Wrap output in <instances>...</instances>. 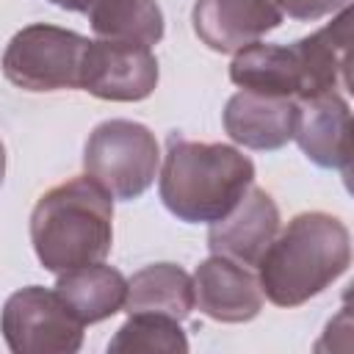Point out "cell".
<instances>
[{"instance_id":"1","label":"cell","mask_w":354,"mask_h":354,"mask_svg":"<svg viewBox=\"0 0 354 354\" xmlns=\"http://www.w3.org/2000/svg\"><path fill=\"white\" fill-rule=\"evenodd\" d=\"M348 266V227L332 213L307 210L277 230L257 263V282L271 304L299 307L324 293Z\"/></svg>"},{"instance_id":"2","label":"cell","mask_w":354,"mask_h":354,"mask_svg":"<svg viewBox=\"0 0 354 354\" xmlns=\"http://www.w3.org/2000/svg\"><path fill=\"white\" fill-rule=\"evenodd\" d=\"M163 207L185 224H213L227 216L254 183L249 155L218 141H191L169 133L163 166L158 169Z\"/></svg>"},{"instance_id":"3","label":"cell","mask_w":354,"mask_h":354,"mask_svg":"<svg viewBox=\"0 0 354 354\" xmlns=\"http://www.w3.org/2000/svg\"><path fill=\"white\" fill-rule=\"evenodd\" d=\"M30 243L50 274L102 263L113 246V196L88 174L50 188L30 213Z\"/></svg>"},{"instance_id":"4","label":"cell","mask_w":354,"mask_h":354,"mask_svg":"<svg viewBox=\"0 0 354 354\" xmlns=\"http://www.w3.org/2000/svg\"><path fill=\"white\" fill-rule=\"evenodd\" d=\"M83 169L113 199L133 202L149 191L160 169L155 133L133 119L100 122L83 147Z\"/></svg>"},{"instance_id":"5","label":"cell","mask_w":354,"mask_h":354,"mask_svg":"<svg viewBox=\"0 0 354 354\" xmlns=\"http://www.w3.org/2000/svg\"><path fill=\"white\" fill-rule=\"evenodd\" d=\"M88 39L47 22L25 25L3 53V75L22 91L80 88V69Z\"/></svg>"},{"instance_id":"6","label":"cell","mask_w":354,"mask_h":354,"mask_svg":"<svg viewBox=\"0 0 354 354\" xmlns=\"http://www.w3.org/2000/svg\"><path fill=\"white\" fill-rule=\"evenodd\" d=\"M83 329L86 324L55 288H19L0 310V332L14 354H75L83 346Z\"/></svg>"},{"instance_id":"7","label":"cell","mask_w":354,"mask_h":354,"mask_svg":"<svg viewBox=\"0 0 354 354\" xmlns=\"http://www.w3.org/2000/svg\"><path fill=\"white\" fill-rule=\"evenodd\" d=\"M160 69L152 47L133 41L88 39L80 88L108 102H138L147 100L158 86Z\"/></svg>"},{"instance_id":"8","label":"cell","mask_w":354,"mask_h":354,"mask_svg":"<svg viewBox=\"0 0 354 354\" xmlns=\"http://www.w3.org/2000/svg\"><path fill=\"white\" fill-rule=\"evenodd\" d=\"M299 64V97L351 91V6L340 8L332 22L290 44Z\"/></svg>"},{"instance_id":"9","label":"cell","mask_w":354,"mask_h":354,"mask_svg":"<svg viewBox=\"0 0 354 354\" xmlns=\"http://www.w3.org/2000/svg\"><path fill=\"white\" fill-rule=\"evenodd\" d=\"M191 22L199 41L213 53H238L277 30L282 8L277 0H196Z\"/></svg>"},{"instance_id":"10","label":"cell","mask_w":354,"mask_h":354,"mask_svg":"<svg viewBox=\"0 0 354 354\" xmlns=\"http://www.w3.org/2000/svg\"><path fill=\"white\" fill-rule=\"evenodd\" d=\"M279 230V207L268 191L249 185L238 205L210 224L207 249L241 266H257Z\"/></svg>"},{"instance_id":"11","label":"cell","mask_w":354,"mask_h":354,"mask_svg":"<svg viewBox=\"0 0 354 354\" xmlns=\"http://www.w3.org/2000/svg\"><path fill=\"white\" fill-rule=\"evenodd\" d=\"M194 307L218 324H246L263 310V290L257 277L221 254L205 257L194 277Z\"/></svg>"},{"instance_id":"12","label":"cell","mask_w":354,"mask_h":354,"mask_svg":"<svg viewBox=\"0 0 354 354\" xmlns=\"http://www.w3.org/2000/svg\"><path fill=\"white\" fill-rule=\"evenodd\" d=\"M299 102L293 141L321 169L340 171L348 177L351 149H348V130H351V108L340 91L318 94Z\"/></svg>"},{"instance_id":"13","label":"cell","mask_w":354,"mask_h":354,"mask_svg":"<svg viewBox=\"0 0 354 354\" xmlns=\"http://www.w3.org/2000/svg\"><path fill=\"white\" fill-rule=\"evenodd\" d=\"M299 102L293 97H271L254 91H235L221 113L224 133L246 149H282L293 141Z\"/></svg>"},{"instance_id":"14","label":"cell","mask_w":354,"mask_h":354,"mask_svg":"<svg viewBox=\"0 0 354 354\" xmlns=\"http://www.w3.org/2000/svg\"><path fill=\"white\" fill-rule=\"evenodd\" d=\"M127 315L152 313L174 321H185L194 310V282L177 263H152L138 268L127 279L124 307Z\"/></svg>"},{"instance_id":"15","label":"cell","mask_w":354,"mask_h":354,"mask_svg":"<svg viewBox=\"0 0 354 354\" xmlns=\"http://www.w3.org/2000/svg\"><path fill=\"white\" fill-rule=\"evenodd\" d=\"M55 293L88 326L116 315L124 307L127 279L119 268H111L105 263H91V266H80L58 274Z\"/></svg>"},{"instance_id":"16","label":"cell","mask_w":354,"mask_h":354,"mask_svg":"<svg viewBox=\"0 0 354 354\" xmlns=\"http://www.w3.org/2000/svg\"><path fill=\"white\" fill-rule=\"evenodd\" d=\"M230 80L254 94L271 97H299V64L296 55L282 44H246L235 53L230 64Z\"/></svg>"},{"instance_id":"17","label":"cell","mask_w":354,"mask_h":354,"mask_svg":"<svg viewBox=\"0 0 354 354\" xmlns=\"http://www.w3.org/2000/svg\"><path fill=\"white\" fill-rule=\"evenodd\" d=\"M88 22L97 39L133 41L152 47L163 39L166 22L155 0H97L88 8Z\"/></svg>"},{"instance_id":"18","label":"cell","mask_w":354,"mask_h":354,"mask_svg":"<svg viewBox=\"0 0 354 354\" xmlns=\"http://www.w3.org/2000/svg\"><path fill=\"white\" fill-rule=\"evenodd\" d=\"M108 351H113V354H130V351L185 354L188 337L180 329V321H174V318L152 315V313H136L108 340Z\"/></svg>"},{"instance_id":"19","label":"cell","mask_w":354,"mask_h":354,"mask_svg":"<svg viewBox=\"0 0 354 354\" xmlns=\"http://www.w3.org/2000/svg\"><path fill=\"white\" fill-rule=\"evenodd\" d=\"M277 3H279L282 14L301 19V22H315L321 17L337 14L340 8L351 6V0H277Z\"/></svg>"},{"instance_id":"20","label":"cell","mask_w":354,"mask_h":354,"mask_svg":"<svg viewBox=\"0 0 354 354\" xmlns=\"http://www.w3.org/2000/svg\"><path fill=\"white\" fill-rule=\"evenodd\" d=\"M53 6L64 8V11H75V14H88V8L97 3V0H50Z\"/></svg>"},{"instance_id":"21","label":"cell","mask_w":354,"mask_h":354,"mask_svg":"<svg viewBox=\"0 0 354 354\" xmlns=\"http://www.w3.org/2000/svg\"><path fill=\"white\" fill-rule=\"evenodd\" d=\"M3 177H6V147L0 141V185H3Z\"/></svg>"}]
</instances>
